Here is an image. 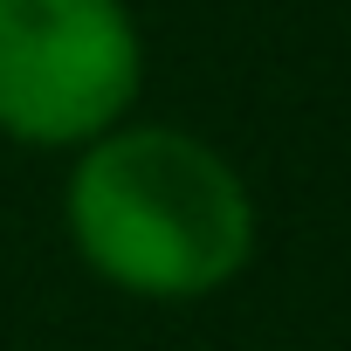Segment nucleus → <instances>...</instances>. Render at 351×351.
<instances>
[{
  "label": "nucleus",
  "instance_id": "nucleus-1",
  "mask_svg": "<svg viewBox=\"0 0 351 351\" xmlns=\"http://www.w3.org/2000/svg\"><path fill=\"white\" fill-rule=\"evenodd\" d=\"M62 234L90 282L131 303H207L255 269L262 214L221 145L180 124H117L69 158Z\"/></svg>",
  "mask_w": 351,
  "mask_h": 351
},
{
  "label": "nucleus",
  "instance_id": "nucleus-2",
  "mask_svg": "<svg viewBox=\"0 0 351 351\" xmlns=\"http://www.w3.org/2000/svg\"><path fill=\"white\" fill-rule=\"evenodd\" d=\"M145 35L124 0H0V138L83 152L131 124Z\"/></svg>",
  "mask_w": 351,
  "mask_h": 351
}]
</instances>
